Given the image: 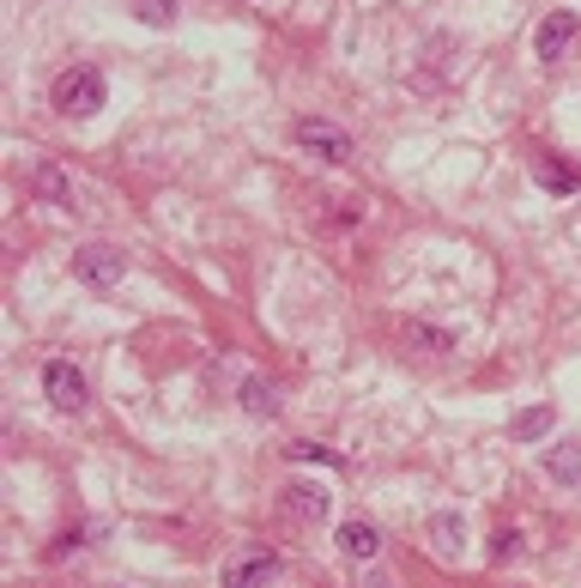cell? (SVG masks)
Listing matches in <instances>:
<instances>
[{"mask_svg": "<svg viewBox=\"0 0 581 588\" xmlns=\"http://www.w3.org/2000/svg\"><path fill=\"white\" fill-rule=\"evenodd\" d=\"M533 176H539V183L551 188V195H576V188H581V176L569 171L563 158H551V152H539V158H533Z\"/></svg>", "mask_w": 581, "mask_h": 588, "instance_id": "cell-9", "label": "cell"}, {"mask_svg": "<svg viewBox=\"0 0 581 588\" xmlns=\"http://www.w3.org/2000/svg\"><path fill=\"white\" fill-rule=\"evenodd\" d=\"M97 104H104V73L97 67H73V73L55 79V109L61 116H91Z\"/></svg>", "mask_w": 581, "mask_h": 588, "instance_id": "cell-1", "label": "cell"}, {"mask_svg": "<svg viewBox=\"0 0 581 588\" xmlns=\"http://www.w3.org/2000/svg\"><path fill=\"white\" fill-rule=\"evenodd\" d=\"M430 546H437L442 558H461V546H466V522H461V516H437V522H430Z\"/></svg>", "mask_w": 581, "mask_h": 588, "instance_id": "cell-11", "label": "cell"}, {"mask_svg": "<svg viewBox=\"0 0 581 588\" xmlns=\"http://www.w3.org/2000/svg\"><path fill=\"white\" fill-rule=\"evenodd\" d=\"M267 583H279V558H272V552L236 558L231 570H224V588H267Z\"/></svg>", "mask_w": 581, "mask_h": 588, "instance_id": "cell-7", "label": "cell"}, {"mask_svg": "<svg viewBox=\"0 0 581 588\" xmlns=\"http://www.w3.org/2000/svg\"><path fill=\"white\" fill-rule=\"evenodd\" d=\"M545 473H551L557 485H576L581 480V443H551L545 449Z\"/></svg>", "mask_w": 581, "mask_h": 588, "instance_id": "cell-10", "label": "cell"}, {"mask_svg": "<svg viewBox=\"0 0 581 588\" xmlns=\"http://www.w3.org/2000/svg\"><path fill=\"white\" fill-rule=\"evenodd\" d=\"M569 37H576V13H545L539 31H533V55H539V61H557V55L569 49Z\"/></svg>", "mask_w": 581, "mask_h": 588, "instance_id": "cell-5", "label": "cell"}, {"mask_svg": "<svg viewBox=\"0 0 581 588\" xmlns=\"http://www.w3.org/2000/svg\"><path fill=\"white\" fill-rule=\"evenodd\" d=\"M284 456L291 461H322V468H346V456H334V449H322V443H284Z\"/></svg>", "mask_w": 581, "mask_h": 588, "instance_id": "cell-14", "label": "cell"}, {"mask_svg": "<svg viewBox=\"0 0 581 588\" xmlns=\"http://www.w3.org/2000/svg\"><path fill=\"white\" fill-rule=\"evenodd\" d=\"M43 394H49V406H61V413H79V406H85V377H79V365L49 358V365H43Z\"/></svg>", "mask_w": 581, "mask_h": 588, "instance_id": "cell-4", "label": "cell"}, {"mask_svg": "<svg viewBox=\"0 0 581 588\" xmlns=\"http://www.w3.org/2000/svg\"><path fill=\"white\" fill-rule=\"evenodd\" d=\"M284 516H291L298 528L327 522V492L322 485H291V492H284Z\"/></svg>", "mask_w": 581, "mask_h": 588, "instance_id": "cell-6", "label": "cell"}, {"mask_svg": "<svg viewBox=\"0 0 581 588\" xmlns=\"http://www.w3.org/2000/svg\"><path fill=\"white\" fill-rule=\"evenodd\" d=\"M37 195H49V200H67V176H61V171H37Z\"/></svg>", "mask_w": 581, "mask_h": 588, "instance_id": "cell-17", "label": "cell"}, {"mask_svg": "<svg viewBox=\"0 0 581 588\" xmlns=\"http://www.w3.org/2000/svg\"><path fill=\"white\" fill-rule=\"evenodd\" d=\"M140 19L146 25H170V19H176V0H140Z\"/></svg>", "mask_w": 581, "mask_h": 588, "instance_id": "cell-16", "label": "cell"}, {"mask_svg": "<svg viewBox=\"0 0 581 588\" xmlns=\"http://www.w3.org/2000/svg\"><path fill=\"white\" fill-rule=\"evenodd\" d=\"M339 552H346V558H375V552H382V528L375 522H339Z\"/></svg>", "mask_w": 581, "mask_h": 588, "instance_id": "cell-8", "label": "cell"}, {"mask_svg": "<svg viewBox=\"0 0 581 588\" xmlns=\"http://www.w3.org/2000/svg\"><path fill=\"white\" fill-rule=\"evenodd\" d=\"M406 334H412V341L425 346V353H449V346H454L449 334H437V327H418V322H406Z\"/></svg>", "mask_w": 581, "mask_h": 588, "instance_id": "cell-15", "label": "cell"}, {"mask_svg": "<svg viewBox=\"0 0 581 588\" xmlns=\"http://www.w3.org/2000/svg\"><path fill=\"white\" fill-rule=\"evenodd\" d=\"M515 552H521V534H515V528H509V534H497L491 558H515Z\"/></svg>", "mask_w": 581, "mask_h": 588, "instance_id": "cell-18", "label": "cell"}, {"mask_svg": "<svg viewBox=\"0 0 581 588\" xmlns=\"http://www.w3.org/2000/svg\"><path fill=\"white\" fill-rule=\"evenodd\" d=\"M298 146L303 152H315V158H327V164H351V134L346 128H334V122H322V116H303L298 122Z\"/></svg>", "mask_w": 581, "mask_h": 588, "instance_id": "cell-2", "label": "cell"}, {"mask_svg": "<svg viewBox=\"0 0 581 588\" xmlns=\"http://www.w3.org/2000/svg\"><path fill=\"white\" fill-rule=\"evenodd\" d=\"M551 431V406H527V413L515 418V437L521 443H533V437H545Z\"/></svg>", "mask_w": 581, "mask_h": 588, "instance_id": "cell-13", "label": "cell"}, {"mask_svg": "<svg viewBox=\"0 0 581 588\" xmlns=\"http://www.w3.org/2000/svg\"><path fill=\"white\" fill-rule=\"evenodd\" d=\"M73 274L85 279V286L109 291V286H121V274H128V262H121V249H109V243H85V249L73 255Z\"/></svg>", "mask_w": 581, "mask_h": 588, "instance_id": "cell-3", "label": "cell"}, {"mask_svg": "<svg viewBox=\"0 0 581 588\" xmlns=\"http://www.w3.org/2000/svg\"><path fill=\"white\" fill-rule=\"evenodd\" d=\"M236 401H243V413H260V418L279 413V401H272L267 382H243V389H236Z\"/></svg>", "mask_w": 581, "mask_h": 588, "instance_id": "cell-12", "label": "cell"}]
</instances>
